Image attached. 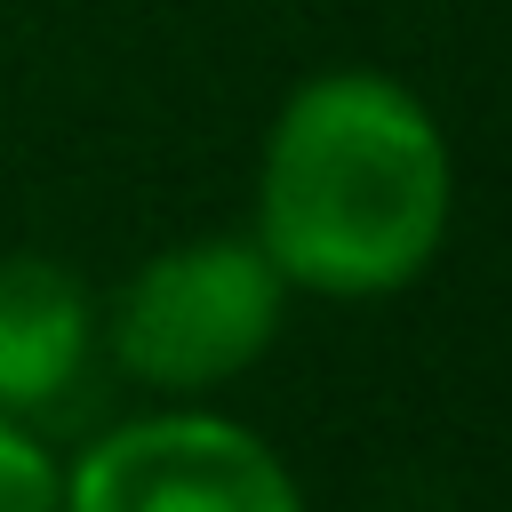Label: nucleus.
Wrapping results in <instances>:
<instances>
[{
    "label": "nucleus",
    "mask_w": 512,
    "mask_h": 512,
    "mask_svg": "<svg viewBox=\"0 0 512 512\" xmlns=\"http://www.w3.org/2000/svg\"><path fill=\"white\" fill-rule=\"evenodd\" d=\"M456 216V160L416 88L336 64L288 88L256 152V248L304 296L368 304L432 272Z\"/></svg>",
    "instance_id": "nucleus-1"
},
{
    "label": "nucleus",
    "mask_w": 512,
    "mask_h": 512,
    "mask_svg": "<svg viewBox=\"0 0 512 512\" xmlns=\"http://www.w3.org/2000/svg\"><path fill=\"white\" fill-rule=\"evenodd\" d=\"M0 512H64V464L24 416H0Z\"/></svg>",
    "instance_id": "nucleus-5"
},
{
    "label": "nucleus",
    "mask_w": 512,
    "mask_h": 512,
    "mask_svg": "<svg viewBox=\"0 0 512 512\" xmlns=\"http://www.w3.org/2000/svg\"><path fill=\"white\" fill-rule=\"evenodd\" d=\"M280 320H288V280L256 248V232H208L144 256L120 280L112 312H96V336L144 392L208 400L272 352Z\"/></svg>",
    "instance_id": "nucleus-2"
},
{
    "label": "nucleus",
    "mask_w": 512,
    "mask_h": 512,
    "mask_svg": "<svg viewBox=\"0 0 512 512\" xmlns=\"http://www.w3.org/2000/svg\"><path fill=\"white\" fill-rule=\"evenodd\" d=\"M96 352V304L56 256H0V416H48Z\"/></svg>",
    "instance_id": "nucleus-4"
},
{
    "label": "nucleus",
    "mask_w": 512,
    "mask_h": 512,
    "mask_svg": "<svg viewBox=\"0 0 512 512\" xmlns=\"http://www.w3.org/2000/svg\"><path fill=\"white\" fill-rule=\"evenodd\" d=\"M64 512H304V488L240 416L168 400L72 456Z\"/></svg>",
    "instance_id": "nucleus-3"
}]
</instances>
